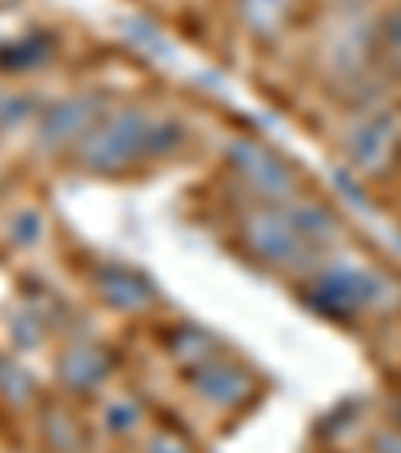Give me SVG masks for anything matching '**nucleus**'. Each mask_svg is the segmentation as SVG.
<instances>
[{"label":"nucleus","instance_id":"1","mask_svg":"<svg viewBox=\"0 0 401 453\" xmlns=\"http://www.w3.org/2000/svg\"><path fill=\"white\" fill-rule=\"evenodd\" d=\"M181 145V128L173 120H149L145 112L125 109L109 120H96V128L81 141V165L93 173H117L141 157H165Z\"/></svg>","mask_w":401,"mask_h":453},{"label":"nucleus","instance_id":"3","mask_svg":"<svg viewBox=\"0 0 401 453\" xmlns=\"http://www.w3.org/2000/svg\"><path fill=\"white\" fill-rule=\"evenodd\" d=\"M313 289H317V293H313V305H317V309L345 317V313H358V309L374 305V301L382 297L385 285H382V277H374L369 269H350V265H342V269H329V273L317 277Z\"/></svg>","mask_w":401,"mask_h":453},{"label":"nucleus","instance_id":"12","mask_svg":"<svg viewBox=\"0 0 401 453\" xmlns=\"http://www.w3.org/2000/svg\"><path fill=\"white\" fill-rule=\"evenodd\" d=\"M17 112H20V104L12 101L9 93H0V125H4V120H12V117H17Z\"/></svg>","mask_w":401,"mask_h":453},{"label":"nucleus","instance_id":"4","mask_svg":"<svg viewBox=\"0 0 401 453\" xmlns=\"http://www.w3.org/2000/svg\"><path fill=\"white\" fill-rule=\"evenodd\" d=\"M397 141H401L397 117L393 112H374V117L358 120L345 153H350V165L358 173H382L393 161V153H397Z\"/></svg>","mask_w":401,"mask_h":453},{"label":"nucleus","instance_id":"10","mask_svg":"<svg viewBox=\"0 0 401 453\" xmlns=\"http://www.w3.org/2000/svg\"><path fill=\"white\" fill-rule=\"evenodd\" d=\"M241 12L253 33H274L285 20V0H241Z\"/></svg>","mask_w":401,"mask_h":453},{"label":"nucleus","instance_id":"2","mask_svg":"<svg viewBox=\"0 0 401 453\" xmlns=\"http://www.w3.org/2000/svg\"><path fill=\"white\" fill-rule=\"evenodd\" d=\"M245 241L253 245V253H261L274 265H297L305 261L309 249L317 245L305 229H301L293 209H261L245 221Z\"/></svg>","mask_w":401,"mask_h":453},{"label":"nucleus","instance_id":"11","mask_svg":"<svg viewBox=\"0 0 401 453\" xmlns=\"http://www.w3.org/2000/svg\"><path fill=\"white\" fill-rule=\"evenodd\" d=\"M149 453H189V449H185L181 441H173V437H157L153 449H149Z\"/></svg>","mask_w":401,"mask_h":453},{"label":"nucleus","instance_id":"8","mask_svg":"<svg viewBox=\"0 0 401 453\" xmlns=\"http://www.w3.org/2000/svg\"><path fill=\"white\" fill-rule=\"evenodd\" d=\"M101 285H104V297L120 309H141L153 301V289H149L145 277L128 273V269H104L101 273Z\"/></svg>","mask_w":401,"mask_h":453},{"label":"nucleus","instance_id":"5","mask_svg":"<svg viewBox=\"0 0 401 453\" xmlns=\"http://www.w3.org/2000/svg\"><path fill=\"white\" fill-rule=\"evenodd\" d=\"M96 117H101V101L96 96H77V101L52 104L49 117L41 120V141L44 145H65V141H85L96 128Z\"/></svg>","mask_w":401,"mask_h":453},{"label":"nucleus","instance_id":"9","mask_svg":"<svg viewBox=\"0 0 401 453\" xmlns=\"http://www.w3.org/2000/svg\"><path fill=\"white\" fill-rule=\"evenodd\" d=\"M101 349H77L60 361V377L73 385V389H89L96 377L104 373V357H96Z\"/></svg>","mask_w":401,"mask_h":453},{"label":"nucleus","instance_id":"7","mask_svg":"<svg viewBox=\"0 0 401 453\" xmlns=\"http://www.w3.org/2000/svg\"><path fill=\"white\" fill-rule=\"evenodd\" d=\"M197 389H201L205 397H213V402H221V405H233L249 394V377L241 373V369L217 361L213 369H201V373H197Z\"/></svg>","mask_w":401,"mask_h":453},{"label":"nucleus","instance_id":"6","mask_svg":"<svg viewBox=\"0 0 401 453\" xmlns=\"http://www.w3.org/2000/svg\"><path fill=\"white\" fill-rule=\"evenodd\" d=\"M229 157H233V165L249 177V185H257V193H265V197H285V193L293 188L289 165L277 161L274 153H265V149H257V145H233Z\"/></svg>","mask_w":401,"mask_h":453},{"label":"nucleus","instance_id":"13","mask_svg":"<svg viewBox=\"0 0 401 453\" xmlns=\"http://www.w3.org/2000/svg\"><path fill=\"white\" fill-rule=\"evenodd\" d=\"M397 413H401V410H397Z\"/></svg>","mask_w":401,"mask_h":453}]
</instances>
